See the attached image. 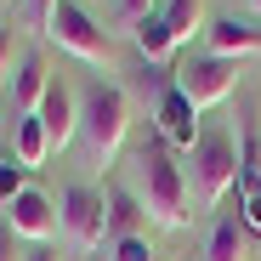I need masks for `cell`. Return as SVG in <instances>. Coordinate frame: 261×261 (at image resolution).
<instances>
[{
  "label": "cell",
  "instance_id": "17",
  "mask_svg": "<svg viewBox=\"0 0 261 261\" xmlns=\"http://www.w3.org/2000/svg\"><path fill=\"white\" fill-rule=\"evenodd\" d=\"M199 17H204V0H170V6H165V29H170V40L182 46V40L199 29Z\"/></svg>",
  "mask_w": 261,
  "mask_h": 261
},
{
  "label": "cell",
  "instance_id": "2",
  "mask_svg": "<svg viewBox=\"0 0 261 261\" xmlns=\"http://www.w3.org/2000/svg\"><path fill=\"white\" fill-rule=\"evenodd\" d=\"M125 125H130V102L119 85L108 80H91L80 97V137L91 148V165H114L119 148H125Z\"/></svg>",
  "mask_w": 261,
  "mask_h": 261
},
{
  "label": "cell",
  "instance_id": "25",
  "mask_svg": "<svg viewBox=\"0 0 261 261\" xmlns=\"http://www.w3.org/2000/svg\"><path fill=\"white\" fill-rule=\"evenodd\" d=\"M29 261H57V250H51V244H34V250H29Z\"/></svg>",
  "mask_w": 261,
  "mask_h": 261
},
{
  "label": "cell",
  "instance_id": "6",
  "mask_svg": "<svg viewBox=\"0 0 261 261\" xmlns=\"http://www.w3.org/2000/svg\"><path fill=\"white\" fill-rule=\"evenodd\" d=\"M57 222H63V233L74 239V250H97V244H108V193L85 188V182L63 188Z\"/></svg>",
  "mask_w": 261,
  "mask_h": 261
},
{
  "label": "cell",
  "instance_id": "16",
  "mask_svg": "<svg viewBox=\"0 0 261 261\" xmlns=\"http://www.w3.org/2000/svg\"><path fill=\"white\" fill-rule=\"evenodd\" d=\"M130 34H137V51H142L148 63H165L170 51H176V40H170V29H165V12H148Z\"/></svg>",
  "mask_w": 261,
  "mask_h": 261
},
{
  "label": "cell",
  "instance_id": "23",
  "mask_svg": "<svg viewBox=\"0 0 261 261\" xmlns=\"http://www.w3.org/2000/svg\"><path fill=\"white\" fill-rule=\"evenodd\" d=\"M17 255V233H12V222H0V261H12Z\"/></svg>",
  "mask_w": 261,
  "mask_h": 261
},
{
  "label": "cell",
  "instance_id": "1",
  "mask_svg": "<svg viewBox=\"0 0 261 261\" xmlns=\"http://www.w3.org/2000/svg\"><path fill=\"white\" fill-rule=\"evenodd\" d=\"M137 182H142V210H148V222L159 227H182L188 222V170L176 165V153H170L159 137L137 148Z\"/></svg>",
  "mask_w": 261,
  "mask_h": 261
},
{
  "label": "cell",
  "instance_id": "7",
  "mask_svg": "<svg viewBox=\"0 0 261 261\" xmlns=\"http://www.w3.org/2000/svg\"><path fill=\"white\" fill-rule=\"evenodd\" d=\"M153 130H159L165 148H188V153H193L204 125H199V108L176 91V85H165V91H159V108H153Z\"/></svg>",
  "mask_w": 261,
  "mask_h": 261
},
{
  "label": "cell",
  "instance_id": "10",
  "mask_svg": "<svg viewBox=\"0 0 261 261\" xmlns=\"http://www.w3.org/2000/svg\"><path fill=\"white\" fill-rule=\"evenodd\" d=\"M204 40H210V57H227V63L261 51V29H250V23H239V17H216V23L204 29Z\"/></svg>",
  "mask_w": 261,
  "mask_h": 261
},
{
  "label": "cell",
  "instance_id": "21",
  "mask_svg": "<svg viewBox=\"0 0 261 261\" xmlns=\"http://www.w3.org/2000/svg\"><path fill=\"white\" fill-rule=\"evenodd\" d=\"M23 6H29V23H34L40 34L51 29V12H57V0H23Z\"/></svg>",
  "mask_w": 261,
  "mask_h": 261
},
{
  "label": "cell",
  "instance_id": "8",
  "mask_svg": "<svg viewBox=\"0 0 261 261\" xmlns=\"http://www.w3.org/2000/svg\"><path fill=\"white\" fill-rule=\"evenodd\" d=\"M40 125H46V137H51V153H63L80 137V97L68 91V80H51L46 102H40Z\"/></svg>",
  "mask_w": 261,
  "mask_h": 261
},
{
  "label": "cell",
  "instance_id": "19",
  "mask_svg": "<svg viewBox=\"0 0 261 261\" xmlns=\"http://www.w3.org/2000/svg\"><path fill=\"white\" fill-rule=\"evenodd\" d=\"M23 176H29V170H23L17 159H0V204H12V199H17L23 188H29Z\"/></svg>",
  "mask_w": 261,
  "mask_h": 261
},
{
  "label": "cell",
  "instance_id": "11",
  "mask_svg": "<svg viewBox=\"0 0 261 261\" xmlns=\"http://www.w3.org/2000/svg\"><path fill=\"white\" fill-rule=\"evenodd\" d=\"M46 91H51V74H46V63H40L34 51L17 63V74H12V108H17V119H29V114H40V102H46Z\"/></svg>",
  "mask_w": 261,
  "mask_h": 261
},
{
  "label": "cell",
  "instance_id": "26",
  "mask_svg": "<svg viewBox=\"0 0 261 261\" xmlns=\"http://www.w3.org/2000/svg\"><path fill=\"white\" fill-rule=\"evenodd\" d=\"M250 6H255V12H261V0H250Z\"/></svg>",
  "mask_w": 261,
  "mask_h": 261
},
{
  "label": "cell",
  "instance_id": "5",
  "mask_svg": "<svg viewBox=\"0 0 261 261\" xmlns=\"http://www.w3.org/2000/svg\"><path fill=\"white\" fill-rule=\"evenodd\" d=\"M170 85L204 114V108H216V102H227L233 97V85H239V63H227V57H188V63H176V74H170Z\"/></svg>",
  "mask_w": 261,
  "mask_h": 261
},
{
  "label": "cell",
  "instance_id": "13",
  "mask_svg": "<svg viewBox=\"0 0 261 261\" xmlns=\"http://www.w3.org/2000/svg\"><path fill=\"white\" fill-rule=\"evenodd\" d=\"M46 153H51V137H46V125H40V114L17 119V130H12V159H17L23 170H40Z\"/></svg>",
  "mask_w": 261,
  "mask_h": 261
},
{
  "label": "cell",
  "instance_id": "22",
  "mask_svg": "<svg viewBox=\"0 0 261 261\" xmlns=\"http://www.w3.org/2000/svg\"><path fill=\"white\" fill-rule=\"evenodd\" d=\"M12 51H17V40H12V29H0V80L12 74Z\"/></svg>",
  "mask_w": 261,
  "mask_h": 261
},
{
  "label": "cell",
  "instance_id": "14",
  "mask_svg": "<svg viewBox=\"0 0 261 261\" xmlns=\"http://www.w3.org/2000/svg\"><path fill=\"white\" fill-rule=\"evenodd\" d=\"M244 216H222V222L210 227V244H204V261H244Z\"/></svg>",
  "mask_w": 261,
  "mask_h": 261
},
{
  "label": "cell",
  "instance_id": "4",
  "mask_svg": "<svg viewBox=\"0 0 261 261\" xmlns=\"http://www.w3.org/2000/svg\"><path fill=\"white\" fill-rule=\"evenodd\" d=\"M46 40H57V46H63L68 57L91 63V68H108V63H114V40H108V29H102L91 12H85L80 0H57Z\"/></svg>",
  "mask_w": 261,
  "mask_h": 261
},
{
  "label": "cell",
  "instance_id": "12",
  "mask_svg": "<svg viewBox=\"0 0 261 261\" xmlns=\"http://www.w3.org/2000/svg\"><path fill=\"white\" fill-rule=\"evenodd\" d=\"M239 193H261V125L239 114Z\"/></svg>",
  "mask_w": 261,
  "mask_h": 261
},
{
  "label": "cell",
  "instance_id": "24",
  "mask_svg": "<svg viewBox=\"0 0 261 261\" xmlns=\"http://www.w3.org/2000/svg\"><path fill=\"white\" fill-rule=\"evenodd\" d=\"M119 12H125L130 23H142V17H148V0H119Z\"/></svg>",
  "mask_w": 261,
  "mask_h": 261
},
{
  "label": "cell",
  "instance_id": "20",
  "mask_svg": "<svg viewBox=\"0 0 261 261\" xmlns=\"http://www.w3.org/2000/svg\"><path fill=\"white\" fill-rule=\"evenodd\" d=\"M239 216L250 233H261V193H239Z\"/></svg>",
  "mask_w": 261,
  "mask_h": 261
},
{
  "label": "cell",
  "instance_id": "15",
  "mask_svg": "<svg viewBox=\"0 0 261 261\" xmlns=\"http://www.w3.org/2000/svg\"><path fill=\"white\" fill-rule=\"evenodd\" d=\"M142 199H130L125 188H108V239H137L142 233Z\"/></svg>",
  "mask_w": 261,
  "mask_h": 261
},
{
  "label": "cell",
  "instance_id": "18",
  "mask_svg": "<svg viewBox=\"0 0 261 261\" xmlns=\"http://www.w3.org/2000/svg\"><path fill=\"white\" fill-rule=\"evenodd\" d=\"M108 261H153L148 233H137V239H108Z\"/></svg>",
  "mask_w": 261,
  "mask_h": 261
},
{
  "label": "cell",
  "instance_id": "3",
  "mask_svg": "<svg viewBox=\"0 0 261 261\" xmlns=\"http://www.w3.org/2000/svg\"><path fill=\"white\" fill-rule=\"evenodd\" d=\"M188 159H193L188 193H193L204 210H216V204L233 193V182H239V148H233V137L216 130V125H204V130H199V148H193Z\"/></svg>",
  "mask_w": 261,
  "mask_h": 261
},
{
  "label": "cell",
  "instance_id": "9",
  "mask_svg": "<svg viewBox=\"0 0 261 261\" xmlns=\"http://www.w3.org/2000/svg\"><path fill=\"white\" fill-rule=\"evenodd\" d=\"M6 222H12V233H17V239L46 244V239L57 233V204L40 193V188H23V193L12 199V210H6Z\"/></svg>",
  "mask_w": 261,
  "mask_h": 261
}]
</instances>
